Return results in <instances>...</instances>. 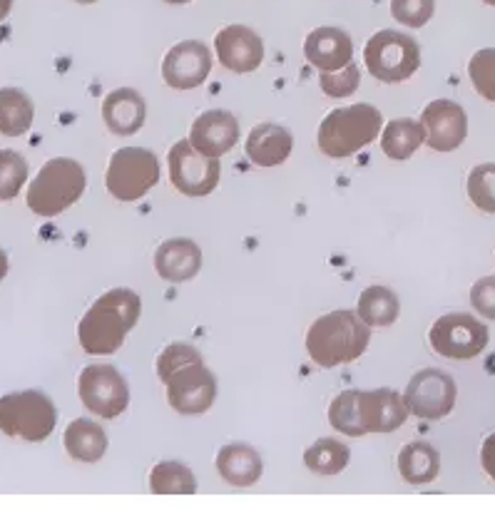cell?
I'll return each mask as SVG.
<instances>
[{"mask_svg": "<svg viewBox=\"0 0 495 512\" xmlns=\"http://www.w3.org/2000/svg\"><path fill=\"white\" fill-rule=\"evenodd\" d=\"M436 0H391V15L408 28H423L433 18Z\"/></svg>", "mask_w": 495, "mask_h": 512, "instance_id": "cell-35", "label": "cell"}, {"mask_svg": "<svg viewBox=\"0 0 495 512\" xmlns=\"http://www.w3.org/2000/svg\"><path fill=\"white\" fill-rule=\"evenodd\" d=\"M431 346L438 356L453 361H468L486 351L488 326L471 314H446L433 324Z\"/></svg>", "mask_w": 495, "mask_h": 512, "instance_id": "cell-9", "label": "cell"}, {"mask_svg": "<svg viewBox=\"0 0 495 512\" xmlns=\"http://www.w3.org/2000/svg\"><path fill=\"white\" fill-rule=\"evenodd\" d=\"M28 182V162L15 150H0V202H10Z\"/></svg>", "mask_w": 495, "mask_h": 512, "instance_id": "cell-30", "label": "cell"}, {"mask_svg": "<svg viewBox=\"0 0 495 512\" xmlns=\"http://www.w3.org/2000/svg\"><path fill=\"white\" fill-rule=\"evenodd\" d=\"M190 142L207 157H222L239 142V122L227 110L202 112L192 125Z\"/></svg>", "mask_w": 495, "mask_h": 512, "instance_id": "cell-17", "label": "cell"}, {"mask_svg": "<svg viewBox=\"0 0 495 512\" xmlns=\"http://www.w3.org/2000/svg\"><path fill=\"white\" fill-rule=\"evenodd\" d=\"M142 301L132 289H110L88 309L78 326V341L90 356H110L140 319Z\"/></svg>", "mask_w": 495, "mask_h": 512, "instance_id": "cell-1", "label": "cell"}, {"mask_svg": "<svg viewBox=\"0 0 495 512\" xmlns=\"http://www.w3.org/2000/svg\"><path fill=\"white\" fill-rule=\"evenodd\" d=\"M78 396L95 416L112 421L130 406V388L125 376L110 363H93L78 378Z\"/></svg>", "mask_w": 495, "mask_h": 512, "instance_id": "cell-8", "label": "cell"}, {"mask_svg": "<svg viewBox=\"0 0 495 512\" xmlns=\"http://www.w3.org/2000/svg\"><path fill=\"white\" fill-rule=\"evenodd\" d=\"M364 63L381 83H403L421 65V48L416 40L398 30H381L371 35L364 48Z\"/></svg>", "mask_w": 495, "mask_h": 512, "instance_id": "cell-6", "label": "cell"}, {"mask_svg": "<svg viewBox=\"0 0 495 512\" xmlns=\"http://www.w3.org/2000/svg\"><path fill=\"white\" fill-rule=\"evenodd\" d=\"M356 396L359 391H344L331 401L329 406V423L331 428L339 433L349 435V438H361L364 430L359 426V411H356Z\"/></svg>", "mask_w": 495, "mask_h": 512, "instance_id": "cell-31", "label": "cell"}, {"mask_svg": "<svg viewBox=\"0 0 495 512\" xmlns=\"http://www.w3.org/2000/svg\"><path fill=\"white\" fill-rule=\"evenodd\" d=\"M304 55L316 70L334 73V70H341L354 60V43H351V35L346 30L324 25V28H316L306 35Z\"/></svg>", "mask_w": 495, "mask_h": 512, "instance_id": "cell-18", "label": "cell"}, {"mask_svg": "<svg viewBox=\"0 0 495 512\" xmlns=\"http://www.w3.org/2000/svg\"><path fill=\"white\" fill-rule=\"evenodd\" d=\"M359 83L361 73L356 63L344 65V68L334 70V73H321V90L329 97H334V100H344V97L354 95L359 90Z\"/></svg>", "mask_w": 495, "mask_h": 512, "instance_id": "cell-34", "label": "cell"}, {"mask_svg": "<svg viewBox=\"0 0 495 512\" xmlns=\"http://www.w3.org/2000/svg\"><path fill=\"white\" fill-rule=\"evenodd\" d=\"M351 450L349 445L334 438L316 440L311 448H306L304 463L316 475H339L349 465Z\"/></svg>", "mask_w": 495, "mask_h": 512, "instance_id": "cell-28", "label": "cell"}, {"mask_svg": "<svg viewBox=\"0 0 495 512\" xmlns=\"http://www.w3.org/2000/svg\"><path fill=\"white\" fill-rule=\"evenodd\" d=\"M481 463H483V470L491 475V480H495V433L488 435L486 443H483Z\"/></svg>", "mask_w": 495, "mask_h": 512, "instance_id": "cell-38", "label": "cell"}, {"mask_svg": "<svg viewBox=\"0 0 495 512\" xmlns=\"http://www.w3.org/2000/svg\"><path fill=\"white\" fill-rule=\"evenodd\" d=\"M359 426L366 433H394L408 421V406L394 388L359 391L356 396Z\"/></svg>", "mask_w": 495, "mask_h": 512, "instance_id": "cell-15", "label": "cell"}, {"mask_svg": "<svg viewBox=\"0 0 495 512\" xmlns=\"http://www.w3.org/2000/svg\"><path fill=\"white\" fill-rule=\"evenodd\" d=\"M162 3H170V5H185V3H192V0H162Z\"/></svg>", "mask_w": 495, "mask_h": 512, "instance_id": "cell-41", "label": "cell"}, {"mask_svg": "<svg viewBox=\"0 0 495 512\" xmlns=\"http://www.w3.org/2000/svg\"><path fill=\"white\" fill-rule=\"evenodd\" d=\"M483 3H488V5H493V8H495V0H483Z\"/></svg>", "mask_w": 495, "mask_h": 512, "instance_id": "cell-43", "label": "cell"}, {"mask_svg": "<svg viewBox=\"0 0 495 512\" xmlns=\"http://www.w3.org/2000/svg\"><path fill=\"white\" fill-rule=\"evenodd\" d=\"M292 147L294 137L287 127L264 122V125H257L249 132L244 150H247V157L257 167H277L289 160Z\"/></svg>", "mask_w": 495, "mask_h": 512, "instance_id": "cell-21", "label": "cell"}, {"mask_svg": "<svg viewBox=\"0 0 495 512\" xmlns=\"http://www.w3.org/2000/svg\"><path fill=\"white\" fill-rule=\"evenodd\" d=\"M13 3H15V0H0V23H3V20L10 15V10H13Z\"/></svg>", "mask_w": 495, "mask_h": 512, "instance_id": "cell-39", "label": "cell"}, {"mask_svg": "<svg viewBox=\"0 0 495 512\" xmlns=\"http://www.w3.org/2000/svg\"><path fill=\"white\" fill-rule=\"evenodd\" d=\"M5 274H8V256L0 249V281L5 279Z\"/></svg>", "mask_w": 495, "mask_h": 512, "instance_id": "cell-40", "label": "cell"}, {"mask_svg": "<svg viewBox=\"0 0 495 512\" xmlns=\"http://www.w3.org/2000/svg\"><path fill=\"white\" fill-rule=\"evenodd\" d=\"M471 304L483 319L495 321V276H486V279L473 284Z\"/></svg>", "mask_w": 495, "mask_h": 512, "instance_id": "cell-37", "label": "cell"}, {"mask_svg": "<svg viewBox=\"0 0 495 512\" xmlns=\"http://www.w3.org/2000/svg\"><path fill=\"white\" fill-rule=\"evenodd\" d=\"M468 197L476 204L481 212L495 214V165L486 162V165L473 167L468 174Z\"/></svg>", "mask_w": 495, "mask_h": 512, "instance_id": "cell-32", "label": "cell"}, {"mask_svg": "<svg viewBox=\"0 0 495 512\" xmlns=\"http://www.w3.org/2000/svg\"><path fill=\"white\" fill-rule=\"evenodd\" d=\"M65 450L78 463H98L102 455L107 453V433L95 421H78L70 423L63 435Z\"/></svg>", "mask_w": 495, "mask_h": 512, "instance_id": "cell-23", "label": "cell"}, {"mask_svg": "<svg viewBox=\"0 0 495 512\" xmlns=\"http://www.w3.org/2000/svg\"><path fill=\"white\" fill-rule=\"evenodd\" d=\"M147 117L145 97L140 95L132 87H120V90H112L110 95L102 100V120H105L107 130L115 132V135L127 137L135 135L137 130H142Z\"/></svg>", "mask_w": 495, "mask_h": 512, "instance_id": "cell-19", "label": "cell"}, {"mask_svg": "<svg viewBox=\"0 0 495 512\" xmlns=\"http://www.w3.org/2000/svg\"><path fill=\"white\" fill-rule=\"evenodd\" d=\"M75 3H83V5H90V3H98V0H75Z\"/></svg>", "mask_w": 495, "mask_h": 512, "instance_id": "cell-42", "label": "cell"}, {"mask_svg": "<svg viewBox=\"0 0 495 512\" xmlns=\"http://www.w3.org/2000/svg\"><path fill=\"white\" fill-rule=\"evenodd\" d=\"M468 75L478 95L495 102V48L478 50L468 63Z\"/></svg>", "mask_w": 495, "mask_h": 512, "instance_id": "cell-33", "label": "cell"}, {"mask_svg": "<svg viewBox=\"0 0 495 512\" xmlns=\"http://www.w3.org/2000/svg\"><path fill=\"white\" fill-rule=\"evenodd\" d=\"M150 490L155 495H192L197 493V480L187 465L167 460L152 468Z\"/></svg>", "mask_w": 495, "mask_h": 512, "instance_id": "cell-29", "label": "cell"}, {"mask_svg": "<svg viewBox=\"0 0 495 512\" xmlns=\"http://www.w3.org/2000/svg\"><path fill=\"white\" fill-rule=\"evenodd\" d=\"M199 358H202V353H199L195 346H190V343H172V346H167L165 351L157 356V376L165 383L167 376H172L177 368H182L190 361H199Z\"/></svg>", "mask_w": 495, "mask_h": 512, "instance_id": "cell-36", "label": "cell"}, {"mask_svg": "<svg viewBox=\"0 0 495 512\" xmlns=\"http://www.w3.org/2000/svg\"><path fill=\"white\" fill-rule=\"evenodd\" d=\"M167 401L182 416H199L212 408L217 398V381L214 373L204 366V358L185 363L172 376H167Z\"/></svg>", "mask_w": 495, "mask_h": 512, "instance_id": "cell-12", "label": "cell"}, {"mask_svg": "<svg viewBox=\"0 0 495 512\" xmlns=\"http://www.w3.org/2000/svg\"><path fill=\"white\" fill-rule=\"evenodd\" d=\"M35 117L33 100L18 87L0 90V132L5 137H20L30 130Z\"/></svg>", "mask_w": 495, "mask_h": 512, "instance_id": "cell-26", "label": "cell"}, {"mask_svg": "<svg viewBox=\"0 0 495 512\" xmlns=\"http://www.w3.org/2000/svg\"><path fill=\"white\" fill-rule=\"evenodd\" d=\"M88 174L83 165L70 157H55L45 162L38 177L28 187V207L38 217H58L83 197Z\"/></svg>", "mask_w": 495, "mask_h": 512, "instance_id": "cell-4", "label": "cell"}, {"mask_svg": "<svg viewBox=\"0 0 495 512\" xmlns=\"http://www.w3.org/2000/svg\"><path fill=\"white\" fill-rule=\"evenodd\" d=\"M371 331L354 311H331L311 324L306 334V351L321 368L354 363L369 348Z\"/></svg>", "mask_w": 495, "mask_h": 512, "instance_id": "cell-2", "label": "cell"}, {"mask_svg": "<svg viewBox=\"0 0 495 512\" xmlns=\"http://www.w3.org/2000/svg\"><path fill=\"white\" fill-rule=\"evenodd\" d=\"M58 423L53 401L40 391H18L0 398V430L8 438L43 443Z\"/></svg>", "mask_w": 495, "mask_h": 512, "instance_id": "cell-5", "label": "cell"}, {"mask_svg": "<svg viewBox=\"0 0 495 512\" xmlns=\"http://www.w3.org/2000/svg\"><path fill=\"white\" fill-rule=\"evenodd\" d=\"M167 162H170V182L177 192L187 197H207L217 189L222 174L217 157L202 155L190 140L175 142Z\"/></svg>", "mask_w": 495, "mask_h": 512, "instance_id": "cell-10", "label": "cell"}, {"mask_svg": "<svg viewBox=\"0 0 495 512\" xmlns=\"http://www.w3.org/2000/svg\"><path fill=\"white\" fill-rule=\"evenodd\" d=\"M398 473L411 485L433 483L438 478V473H441V455H438V450L433 445L423 443V440L408 443L398 453Z\"/></svg>", "mask_w": 495, "mask_h": 512, "instance_id": "cell-24", "label": "cell"}, {"mask_svg": "<svg viewBox=\"0 0 495 512\" xmlns=\"http://www.w3.org/2000/svg\"><path fill=\"white\" fill-rule=\"evenodd\" d=\"M219 63L232 73H254L264 60V43L247 25H227L214 38Z\"/></svg>", "mask_w": 495, "mask_h": 512, "instance_id": "cell-16", "label": "cell"}, {"mask_svg": "<svg viewBox=\"0 0 495 512\" xmlns=\"http://www.w3.org/2000/svg\"><path fill=\"white\" fill-rule=\"evenodd\" d=\"M157 274L172 284L192 281L202 269V252L192 239H170L155 252Z\"/></svg>", "mask_w": 495, "mask_h": 512, "instance_id": "cell-20", "label": "cell"}, {"mask_svg": "<svg viewBox=\"0 0 495 512\" xmlns=\"http://www.w3.org/2000/svg\"><path fill=\"white\" fill-rule=\"evenodd\" d=\"M421 125L426 130V145L436 152H453L466 142V110L453 100H433L423 110Z\"/></svg>", "mask_w": 495, "mask_h": 512, "instance_id": "cell-14", "label": "cell"}, {"mask_svg": "<svg viewBox=\"0 0 495 512\" xmlns=\"http://www.w3.org/2000/svg\"><path fill=\"white\" fill-rule=\"evenodd\" d=\"M217 470L229 485L237 488H249L257 483L264 473L262 455L252 448V445L232 443L224 445L217 453Z\"/></svg>", "mask_w": 495, "mask_h": 512, "instance_id": "cell-22", "label": "cell"}, {"mask_svg": "<svg viewBox=\"0 0 495 512\" xmlns=\"http://www.w3.org/2000/svg\"><path fill=\"white\" fill-rule=\"evenodd\" d=\"M160 182V162L145 147H122L110 157L105 187L120 202H137Z\"/></svg>", "mask_w": 495, "mask_h": 512, "instance_id": "cell-7", "label": "cell"}, {"mask_svg": "<svg viewBox=\"0 0 495 512\" xmlns=\"http://www.w3.org/2000/svg\"><path fill=\"white\" fill-rule=\"evenodd\" d=\"M456 393V381L446 371L423 368L408 381L403 401L413 416L423 418V421H441L456 406Z\"/></svg>", "mask_w": 495, "mask_h": 512, "instance_id": "cell-11", "label": "cell"}, {"mask_svg": "<svg viewBox=\"0 0 495 512\" xmlns=\"http://www.w3.org/2000/svg\"><path fill=\"white\" fill-rule=\"evenodd\" d=\"M398 311H401V301L394 291L386 286H369L361 291L356 314L366 326H391L398 319Z\"/></svg>", "mask_w": 495, "mask_h": 512, "instance_id": "cell-27", "label": "cell"}, {"mask_svg": "<svg viewBox=\"0 0 495 512\" xmlns=\"http://www.w3.org/2000/svg\"><path fill=\"white\" fill-rule=\"evenodd\" d=\"M212 70V53L199 40H185L167 50L162 60V78L172 90H195Z\"/></svg>", "mask_w": 495, "mask_h": 512, "instance_id": "cell-13", "label": "cell"}, {"mask_svg": "<svg viewBox=\"0 0 495 512\" xmlns=\"http://www.w3.org/2000/svg\"><path fill=\"white\" fill-rule=\"evenodd\" d=\"M381 125H384V117L374 105L359 102V105L336 107L319 127V135H316L319 150L331 160H344L376 142V137L381 135Z\"/></svg>", "mask_w": 495, "mask_h": 512, "instance_id": "cell-3", "label": "cell"}, {"mask_svg": "<svg viewBox=\"0 0 495 512\" xmlns=\"http://www.w3.org/2000/svg\"><path fill=\"white\" fill-rule=\"evenodd\" d=\"M423 142H426V130L421 122L411 120V117L386 122L384 132H381V150L394 162L408 160Z\"/></svg>", "mask_w": 495, "mask_h": 512, "instance_id": "cell-25", "label": "cell"}]
</instances>
